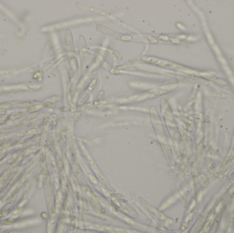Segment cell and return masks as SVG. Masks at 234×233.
I'll return each instance as SVG.
<instances>
[{
  "instance_id": "1",
  "label": "cell",
  "mask_w": 234,
  "mask_h": 233,
  "mask_svg": "<svg viewBox=\"0 0 234 233\" xmlns=\"http://www.w3.org/2000/svg\"><path fill=\"white\" fill-rule=\"evenodd\" d=\"M97 29L100 31H101L102 32H104L105 34H109V35H111L112 36H114L115 38H117L119 39L122 40H132V38H131L130 36H127V35H124V34H120V33H118V32H113L112 30H110V29L107 28H104V27H102L101 25H98L97 27Z\"/></svg>"
},
{
  "instance_id": "3",
  "label": "cell",
  "mask_w": 234,
  "mask_h": 233,
  "mask_svg": "<svg viewBox=\"0 0 234 233\" xmlns=\"http://www.w3.org/2000/svg\"><path fill=\"white\" fill-rule=\"evenodd\" d=\"M12 107L10 103H2L0 105V107L1 108H10Z\"/></svg>"
},
{
  "instance_id": "2",
  "label": "cell",
  "mask_w": 234,
  "mask_h": 233,
  "mask_svg": "<svg viewBox=\"0 0 234 233\" xmlns=\"http://www.w3.org/2000/svg\"><path fill=\"white\" fill-rule=\"evenodd\" d=\"M32 103L31 102H25V103H22L21 104L19 105V107H28L29 106L32 105Z\"/></svg>"
}]
</instances>
